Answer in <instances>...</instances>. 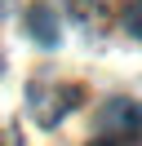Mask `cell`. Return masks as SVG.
I'll list each match as a JSON object with an SVG mask.
<instances>
[{
    "instance_id": "7a4b0ae2",
    "label": "cell",
    "mask_w": 142,
    "mask_h": 146,
    "mask_svg": "<svg viewBox=\"0 0 142 146\" xmlns=\"http://www.w3.org/2000/svg\"><path fill=\"white\" fill-rule=\"evenodd\" d=\"M98 128L115 137H142V106L138 102H111L98 111Z\"/></svg>"
},
{
    "instance_id": "6da1fadb",
    "label": "cell",
    "mask_w": 142,
    "mask_h": 146,
    "mask_svg": "<svg viewBox=\"0 0 142 146\" xmlns=\"http://www.w3.org/2000/svg\"><path fill=\"white\" fill-rule=\"evenodd\" d=\"M84 98L80 84H53V80H36L31 93H27V111L40 128H53L58 119H67L76 111V102Z\"/></svg>"
},
{
    "instance_id": "52a82bcc",
    "label": "cell",
    "mask_w": 142,
    "mask_h": 146,
    "mask_svg": "<svg viewBox=\"0 0 142 146\" xmlns=\"http://www.w3.org/2000/svg\"><path fill=\"white\" fill-rule=\"evenodd\" d=\"M89 5H107V0H76V9H80V13H89Z\"/></svg>"
},
{
    "instance_id": "ba28073f",
    "label": "cell",
    "mask_w": 142,
    "mask_h": 146,
    "mask_svg": "<svg viewBox=\"0 0 142 146\" xmlns=\"http://www.w3.org/2000/svg\"><path fill=\"white\" fill-rule=\"evenodd\" d=\"M0 9H9V0H0Z\"/></svg>"
},
{
    "instance_id": "8992f818",
    "label": "cell",
    "mask_w": 142,
    "mask_h": 146,
    "mask_svg": "<svg viewBox=\"0 0 142 146\" xmlns=\"http://www.w3.org/2000/svg\"><path fill=\"white\" fill-rule=\"evenodd\" d=\"M0 146H22V137L9 133V128H0Z\"/></svg>"
},
{
    "instance_id": "277c9868",
    "label": "cell",
    "mask_w": 142,
    "mask_h": 146,
    "mask_svg": "<svg viewBox=\"0 0 142 146\" xmlns=\"http://www.w3.org/2000/svg\"><path fill=\"white\" fill-rule=\"evenodd\" d=\"M124 27H129V36H138V40H142V0H133V5H129Z\"/></svg>"
},
{
    "instance_id": "3957f363",
    "label": "cell",
    "mask_w": 142,
    "mask_h": 146,
    "mask_svg": "<svg viewBox=\"0 0 142 146\" xmlns=\"http://www.w3.org/2000/svg\"><path fill=\"white\" fill-rule=\"evenodd\" d=\"M22 27L31 31L36 44H58V9H53V5H44V0H36L31 9H27Z\"/></svg>"
},
{
    "instance_id": "5b68a950",
    "label": "cell",
    "mask_w": 142,
    "mask_h": 146,
    "mask_svg": "<svg viewBox=\"0 0 142 146\" xmlns=\"http://www.w3.org/2000/svg\"><path fill=\"white\" fill-rule=\"evenodd\" d=\"M89 146H138L133 137H115V133H107V137H93Z\"/></svg>"
}]
</instances>
